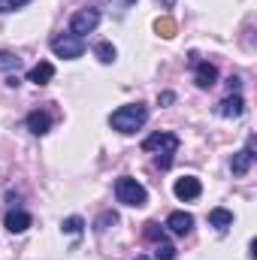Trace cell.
Masks as SVG:
<instances>
[{
    "label": "cell",
    "mask_w": 257,
    "mask_h": 260,
    "mask_svg": "<svg viewBox=\"0 0 257 260\" xmlns=\"http://www.w3.org/2000/svg\"><path fill=\"white\" fill-rule=\"evenodd\" d=\"M254 136H248V145L242 148V151H236L233 154V160H230V170H233V176H245L248 173V167H251V160H254Z\"/></svg>",
    "instance_id": "obj_6"
},
{
    "label": "cell",
    "mask_w": 257,
    "mask_h": 260,
    "mask_svg": "<svg viewBox=\"0 0 257 260\" xmlns=\"http://www.w3.org/2000/svg\"><path fill=\"white\" fill-rule=\"evenodd\" d=\"M239 88H242L239 76H230V79H227V91H230V94H239Z\"/></svg>",
    "instance_id": "obj_23"
},
{
    "label": "cell",
    "mask_w": 257,
    "mask_h": 260,
    "mask_svg": "<svg viewBox=\"0 0 257 260\" xmlns=\"http://www.w3.org/2000/svg\"><path fill=\"white\" fill-rule=\"evenodd\" d=\"M94 55L100 58V64H112V61H115V46H112V43H97Z\"/></svg>",
    "instance_id": "obj_15"
},
{
    "label": "cell",
    "mask_w": 257,
    "mask_h": 260,
    "mask_svg": "<svg viewBox=\"0 0 257 260\" xmlns=\"http://www.w3.org/2000/svg\"><path fill=\"white\" fill-rule=\"evenodd\" d=\"M97 24H100V9H97V6H85V9H79V12L70 18V34L82 37V34H91Z\"/></svg>",
    "instance_id": "obj_5"
},
{
    "label": "cell",
    "mask_w": 257,
    "mask_h": 260,
    "mask_svg": "<svg viewBox=\"0 0 257 260\" xmlns=\"http://www.w3.org/2000/svg\"><path fill=\"white\" fill-rule=\"evenodd\" d=\"M27 227H30V215L27 212H21V209L6 212V230L9 233H24Z\"/></svg>",
    "instance_id": "obj_10"
},
{
    "label": "cell",
    "mask_w": 257,
    "mask_h": 260,
    "mask_svg": "<svg viewBox=\"0 0 257 260\" xmlns=\"http://www.w3.org/2000/svg\"><path fill=\"white\" fill-rule=\"evenodd\" d=\"M170 103H176V94L173 91H164L160 94V106H170Z\"/></svg>",
    "instance_id": "obj_24"
},
{
    "label": "cell",
    "mask_w": 257,
    "mask_h": 260,
    "mask_svg": "<svg viewBox=\"0 0 257 260\" xmlns=\"http://www.w3.org/2000/svg\"><path fill=\"white\" fill-rule=\"evenodd\" d=\"M160 3H164V6H173V3H176V0H160Z\"/></svg>",
    "instance_id": "obj_25"
},
{
    "label": "cell",
    "mask_w": 257,
    "mask_h": 260,
    "mask_svg": "<svg viewBox=\"0 0 257 260\" xmlns=\"http://www.w3.org/2000/svg\"><path fill=\"white\" fill-rule=\"evenodd\" d=\"M115 221H118V215H115V212H106V215H100V221H97V230L103 233V230H106L109 224H115Z\"/></svg>",
    "instance_id": "obj_21"
},
{
    "label": "cell",
    "mask_w": 257,
    "mask_h": 260,
    "mask_svg": "<svg viewBox=\"0 0 257 260\" xmlns=\"http://www.w3.org/2000/svg\"><path fill=\"white\" fill-rule=\"evenodd\" d=\"M209 224L218 227V230H227V227H233V212H227V209H212V212H209Z\"/></svg>",
    "instance_id": "obj_14"
},
{
    "label": "cell",
    "mask_w": 257,
    "mask_h": 260,
    "mask_svg": "<svg viewBox=\"0 0 257 260\" xmlns=\"http://www.w3.org/2000/svg\"><path fill=\"white\" fill-rule=\"evenodd\" d=\"M167 227H170V233H176V236H188L194 227V218L188 212H173L170 218H167Z\"/></svg>",
    "instance_id": "obj_8"
},
{
    "label": "cell",
    "mask_w": 257,
    "mask_h": 260,
    "mask_svg": "<svg viewBox=\"0 0 257 260\" xmlns=\"http://www.w3.org/2000/svg\"><path fill=\"white\" fill-rule=\"evenodd\" d=\"M115 197H118V203L133 206V209H139V206L148 203V191H145L136 179H130V176H121V179L115 182Z\"/></svg>",
    "instance_id": "obj_3"
},
{
    "label": "cell",
    "mask_w": 257,
    "mask_h": 260,
    "mask_svg": "<svg viewBox=\"0 0 257 260\" xmlns=\"http://www.w3.org/2000/svg\"><path fill=\"white\" fill-rule=\"evenodd\" d=\"M173 191H176L179 200H197V197L203 194V185H200V179H194V176H182Z\"/></svg>",
    "instance_id": "obj_7"
},
{
    "label": "cell",
    "mask_w": 257,
    "mask_h": 260,
    "mask_svg": "<svg viewBox=\"0 0 257 260\" xmlns=\"http://www.w3.org/2000/svg\"><path fill=\"white\" fill-rule=\"evenodd\" d=\"M112 127L118 130V133H133V130H139L145 121H148V106H142V103H127V106H118L115 112H112Z\"/></svg>",
    "instance_id": "obj_2"
},
{
    "label": "cell",
    "mask_w": 257,
    "mask_h": 260,
    "mask_svg": "<svg viewBox=\"0 0 257 260\" xmlns=\"http://www.w3.org/2000/svg\"><path fill=\"white\" fill-rule=\"evenodd\" d=\"M218 112H221L224 118H239V115L245 112V100H242L239 94H230V97H224V100H221Z\"/></svg>",
    "instance_id": "obj_9"
},
{
    "label": "cell",
    "mask_w": 257,
    "mask_h": 260,
    "mask_svg": "<svg viewBox=\"0 0 257 260\" xmlns=\"http://www.w3.org/2000/svg\"><path fill=\"white\" fill-rule=\"evenodd\" d=\"M49 127H52V118H49V112H43V109H34V112L27 115V130H30V133L43 136V133H49Z\"/></svg>",
    "instance_id": "obj_12"
},
{
    "label": "cell",
    "mask_w": 257,
    "mask_h": 260,
    "mask_svg": "<svg viewBox=\"0 0 257 260\" xmlns=\"http://www.w3.org/2000/svg\"><path fill=\"white\" fill-rule=\"evenodd\" d=\"M133 260H148V257H145V254H136V257H133Z\"/></svg>",
    "instance_id": "obj_26"
},
{
    "label": "cell",
    "mask_w": 257,
    "mask_h": 260,
    "mask_svg": "<svg viewBox=\"0 0 257 260\" xmlns=\"http://www.w3.org/2000/svg\"><path fill=\"white\" fill-rule=\"evenodd\" d=\"M142 148L148 154H157V167L167 170L173 164V154L179 151V136L176 133H151L142 139Z\"/></svg>",
    "instance_id": "obj_1"
},
{
    "label": "cell",
    "mask_w": 257,
    "mask_h": 260,
    "mask_svg": "<svg viewBox=\"0 0 257 260\" xmlns=\"http://www.w3.org/2000/svg\"><path fill=\"white\" fill-rule=\"evenodd\" d=\"M61 227H64V233H70V236H79V233H82V227H85V221H82L79 215H70Z\"/></svg>",
    "instance_id": "obj_17"
},
{
    "label": "cell",
    "mask_w": 257,
    "mask_h": 260,
    "mask_svg": "<svg viewBox=\"0 0 257 260\" xmlns=\"http://www.w3.org/2000/svg\"><path fill=\"white\" fill-rule=\"evenodd\" d=\"M18 67H21V58H18V55H12V52L0 49V70L12 73V70H18Z\"/></svg>",
    "instance_id": "obj_16"
},
{
    "label": "cell",
    "mask_w": 257,
    "mask_h": 260,
    "mask_svg": "<svg viewBox=\"0 0 257 260\" xmlns=\"http://www.w3.org/2000/svg\"><path fill=\"white\" fill-rule=\"evenodd\" d=\"M124 3H133V0H124Z\"/></svg>",
    "instance_id": "obj_27"
},
{
    "label": "cell",
    "mask_w": 257,
    "mask_h": 260,
    "mask_svg": "<svg viewBox=\"0 0 257 260\" xmlns=\"http://www.w3.org/2000/svg\"><path fill=\"white\" fill-rule=\"evenodd\" d=\"M154 260H176V248L170 242H157L154 248Z\"/></svg>",
    "instance_id": "obj_19"
},
{
    "label": "cell",
    "mask_w": 257,
    "mask_h": 260,
    "mask_svg": "<svg viewBox=\"0 0 257 260\" xmlns=\"http://www.w3.org/2000/svg\"><path fill=\"white\" fill-rule=\"evenodd\" d=\"M145 239H151V242H164V230H160V224L148 221V224H145Z\"/></svg>",
    "instance_id": "obj_20"
},
{
    "label": "cell",
    "mask_w": 257,
    "mask_h": 260,
    "mask_svg": "<svg viewBox=\"0 0 257 260\" xmlns=\"http://www.w3.org/2000/svg\"><path fill=\"white\" fill-rule=\"evenodd\" d=\"M194 67H197V76H194V79H197L200 88H212V85L218 82V70L209 64V61H197Z\"/></svg>",
    "instance_id": "obj_11"
},
{
    "label": "cell",
    "mask_w": 257,
    "mask_h": 260,
    "mask_svg": "<svg viewBox=\"0 0 257 260\" xmlns=\"http://www.w3.org/2000/svg\"><path fill=\"white\" fill-rule=\"evenodd\" d=\"M52 76H55V67L49 64V61H40L37 67H30L27 82H34V85H49V82H52Z\"/></svg>",
    "instance_id": "obj_13"
},
{
    "label": "cell",
    "mask_w": 257,
    "mask_h": 260,
    "mask_svg": "<svg viewBox=\"0 0 257 260\" xmlns=\"http://www.w3.org/2000/svg\"><path fill=\"white\" fill-rule=\"evenodd\" d=\"M154 30H157L160 37H167V40H170V37H176V21H173V18H157Z\"/></svg>",
    "instance_id": "obj_18"
},
{
    "label": "cell",
    "mask_w": 257,
    "mask_h": 260,
    "mask_svg": "<svg viewBox=\"0 0 257 260\" xmlns=\"http://www.w3.org/2000/svg\"><path fill=\"white\" fill-rule=\"evenodd\" d=\"M24 3H30V0H0V12H12V9H21Z\"/></svg>",
    "instance_id": "obj_22"
},
{
    "label": "cell",
    "mask_w": 257,
    "mask_h": 260,
    "mask_svg": "<svg viewBox=\"0 0 257 260\" xmlns=\"http://www.w3.org/2000/svg\"><path fill=\"white\" fill-rule=\"evenodd\" d=\"M52 52L58 58H67V61L82 58L85 55V40L76 37V34H58V37H52Z\"/></svg>",
    "instance_id": "obj_4"
}]
</instances>
